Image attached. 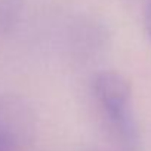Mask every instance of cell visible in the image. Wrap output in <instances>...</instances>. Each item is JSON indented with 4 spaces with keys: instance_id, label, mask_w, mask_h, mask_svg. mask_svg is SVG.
<instances>
[{
    "instance_id": "obj_3",
    "label": "cell",
    "mask_w": 151,
    "mask_h": 151,
    "mask_svg": "<svg viewBox=\"0 0 151 151\" xmlns=\"http://www.w3.org/2000/svg\"><path fill=\"white\" fill-rule=\"evenodd\" d=\"M22 0H0V33L11 31L18 22Z\"/></svg>"
},
{
    "instance_id": "obj_4",
    "label": "cell",
    "mask_w": 151,
    "mask_h": 151,
    "mask_svg": "<svg viewBox=\"0 0 151 151\" xmlns=\"http://www.w3.org/2000/svg\"><path fill=\"white\" fill-rule=\"evenodd\" d=\"M145 27H147V33L151 39V0H148L147 11H145Z\"/></svg>"
},
{
    "instance_id": "obj_1",
    "label": "cell",
    "mask_w": 151,
    "mask_h": 151,
    "mask_svg": "<svg viewBox=\"0 0 151 151\" xmlns=\"http://www.w3.org/2000/svg\"><path fill=\"white\" fill-rule=\"evenodd\" d=\"M93 96L102 116L126 147H135L138 130L132 111V89L123 74L101 71L93 77Z\"/></svg>"
},
{
    "instance_id": "obj_2",
    "label": "cell",
    "mask_w": 151,
    "mask_h": 151,
    "mask_svg": "<svg viewBox=\"0 0 151 151\" xmlns=\"http://www.w3.org/2000/svg\"><path fill=\"white\" fill-rule=\"evenodd\" d=\"M36 133V114L18 95H0V151H25Z\"/></svg>"
}]
</instances>
